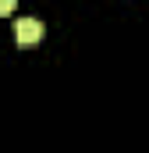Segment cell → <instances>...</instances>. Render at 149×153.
<instances>
[{"instance_id":"7a4b0ae2","label":"cell","mask_w":149,"mask_h":153,"mask_svg":"<svg viewBox=\"0 0 149 153\" xmlns=\"http://www.w3.org/2000/svg\"><path fill=\"white\" fill-rule=\"evenodd\" d=\"M14 11V0H0V14H11Z\"/></svg>"},{"instance_id":"6da1fadb","label":"cell","mask_w":149,"mask_h":153,"mask_svg":"<svg viewBox=\"0 0 149 153\" xmlns=\"http://www.w3.org/2000/svg\"><path fill=\"white\" fill-rule=\"evenodd\" d=\"M39 39H43V25L36 18H18L14 22V43L18 46H36Z\"/></svg>"}]
</instances>
